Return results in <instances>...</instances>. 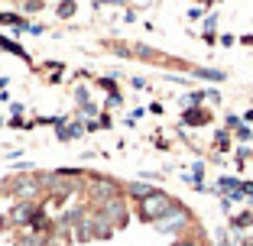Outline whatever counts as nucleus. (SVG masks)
I'll use <instances>...</instances> for the list:
<instances>
[{"instance_id": "nucleus-3", "label": "nucleus", "mask_w": 253, "mask_h": 246, "mask_svg": "<svg viewBox=\"0 0 253 246\" xmlns=\"http://www.w3.org/2000/svg\"><path fill=\"white\" fill-rule=\"evenodd\" d=\"M126 194H136V198H143V201H146L153 191H149L146 185H126Z\"/></svg>"}, {"instance_id": "nucleus-1", "label": "nucleus", "mask_w": 253, "mask_h": 246, "mask_svg": "<svg viewBox=\"0 0 253 246\" xmlns=\"http://www.w3.org/2000/svg\"><path fill=\"white\" fill-rule=\"evenodd\" d=\"M172 211H175V204H172V198L163 194V191L149 194L146 201H143V217H146V220H163V217H169Z\"/></svg>"}, {"instance_id": "nucleus-9", "label": "nucleus", "mask_w": 253, "mask_h": 246, "mask_svg": "<svg viewBox=\"0 0 253 246\" xmlns=\"http://www.w3.org/2000/svg\"><path fill=\"white\" fill-rule=\"evenodd\" d=\"M253 224V214H244V217H237V224L234 227H250Z\"/></svg>"}, {"instance_id": "nucleus-7", "label": "nucleus", "mask_w": 253, "mask_h": 246, "mask_svg": "<svg viewBox=\"0 0 253 246\" xmlns=\"http://www.w3.org/2000/svg\"><path fill=\"white\" fill-rule=\"evenodd\" d=\"M20 194H36V181H20Z\"/></svg>"}, {"instance_id": "nucleus-8", "label": "nucleus", "mask_w": 253, "mask_h": 246, "mask_svg": "<svg viewBox=\"0 0 253 246\" xmlns=\"http://www.w3.org/2000/svg\"><path fill=\"white\" fill-rule=\"evenodd\" d=\"M13 220H30V208H16L13 211Z\"/></svg>"}, {"instance_id": "nucleus-10", "label": "nucleus", "mask_w": 253, "mask_h": 246, "mask_svg": "<svg viewBox=\"0 0 253 246\" xmlns=\"http://www.w3.org/2000/svg\"><path fill=\"white\" fill-rule=\"evenodd\" d=\"M179 246H198V243H179Z\"/></svg>"}, {"instance_id": "nucleus-6", "label": "nucleus", "mask_w": 253, "mask_h": 246, "mask_svg": "<svg viewBox=\"0 0 253 246\" xmlns=\"http://www.w3.org/2000/svg\"><path fill=\"white\" fill-rule=\"evenodd\" d=\"M201 78H211V81H224V71H211V68H198Z\"/></svg>"}, {"instance_id": "nucleus-2", "label": "nucleus", "mask_w": 253, "mask_h": 246, "mask_svg": "<svg viewBox=\"0 0 253 246\" xmlns=\"http://www.w3.org/2000/svg\"><path fill=\"white\" fill-rule=\"evenodd\" d=\"M185 220H188L185 211H172V214H169V217H163V220H159L156 227H159L163 233H172V230H179V227L185 224Z\"/></svg>"}, {"instance_id": "nucleus-4", "label": "nucleus", "mask_w": 253, "mask_h": 246, "mask_svg": "<svg viewBox=\"0 0 253 246\" xmlns=\"http://www.w3.org/2000/svg\"><path fill=\"white\" fill-rule=\"evenodd\" d=\"M205 120H208V117H205L201 110H188L185 113V123H192V127H198V123H205Z\"/></svg>"}, {"instance_id": "nucleus-5", "label": "nucleus", "mask_w": 253, "mask_h": 246, "mask_svg": "<svg viewBox=\"0 0 253 246\" xmlns=\"http://www.w3.org/2000/svg\"><path fill=\"white\" fill-rule=\"evenodd\" d=\"M97 194H107V198L114 201V194H117V188H114L111 181H97Z\"/></svg>"}]
</instances>
